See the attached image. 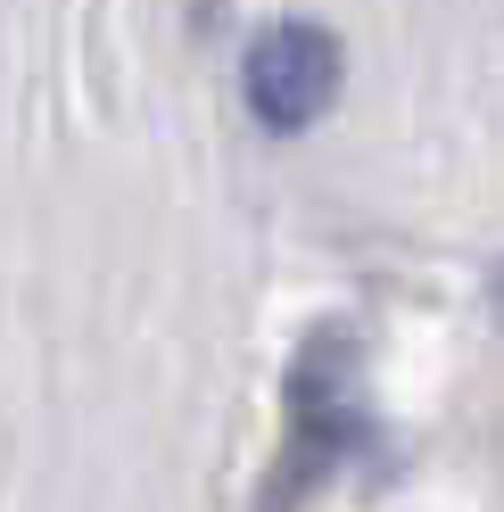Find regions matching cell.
Masks as SVG:
<instances>
[{
  "mask_svg": "<svg viewBox=\"0 0 504 512\" xmlns=\"http://www.w3.org/2000/svg\"><path fill=\"white\" fill-rule=\"evenodd\" d=\"M364 430L372 422L356 405V339L323 323L290 356V430H281V455L265 471V512H298L331 471H348Z\"/></svg>",
  "mask_w": 504,
  "mask_h": 512,
  "instance_id": "cell-1",
  "label": "cell"
},
{
  "mask_svg": "<svg viewBox=\"0 0 504 512\" xmlns=\"http://www.w3.org/2000/svg\"><path fill=\"white\" fill-rule=\"evenodd\" d=\"M496 290H504V281H496Z\"/></svg>",
  "mask_w": 504,
  "mask_h": 512,
  "instance_id": "cell-3",
  "label": "cell"
},
{
  "mask_svg": "<svg viewBox=\"0 0 504 512\" xmlns=\"http://www.w3.org/2000/svg\"><path fill=\"white\" fill-rule=\"evenodd\" d=\"M339 75H348L339 34H331V25H314V17L265 25V34L248 42V58H240L248 116H257L265 133H298V124H314V116L339 100Z\"/></svg>",
  "mask_w": 504,
  "mask_h": 512,
  "instance_id": "cell-2",
  "label": "cell"
}]
</instances>
